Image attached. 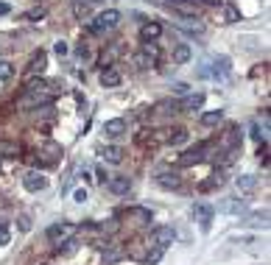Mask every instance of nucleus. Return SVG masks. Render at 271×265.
Wrapping results in <instances>:
<instances>
[{"mask_svg":"<svg viewBox=\"0 0 271 265\" xmlns=\"http://www.w3.org/2000/svg\"><path fill=\"white\" fill-rule=\"evenodd\" d=\"M53 98L48 95L45 90H25V95L17 101L20 109H39V106H50Z\"/></svg>","mask_w":271,"mask_h":265,"instance_id":"nucleus-1","label":"nucleus"},{"mask_svg":"<svg viewBox=\"0 0 271 265\" xmlns=\"http://www.w3.org/2000/svg\"><path fill=\"white\" fill-rule=\"evenodd\" d=\"M118 23H121V12H118V9H106V12H101L95 17V25H90V31L92 34L112 31V28H118Z\"/></svg>","mask_w":271,"mask_h":265,"instance_id":"nucleus-2","label":"nucleus"},{"mask_svg":"<svg viewBox=\"0 0 271 265\" xmlns=\"http://www.w3.org/2000/svg\"><path fill=\"white\" fill-rule=\"evenodd\" d=\"M159 59V48L154 42H143V48H140V53H134V64L140 67V70H148V67H154Z\"/></svg>","mask_w":271,"mask_h":265,"instance_id":"nucleus-3","label":"nucleus"},{"mask_svg":"<svg viewBox=\"0 0 271 265\" xmlns=\"http://www.w3.org/2000/svg\"><path fill=\"white\" fill-rule=\"evenodd\" d=\"M229 67H232V61H229L227 56H218V59H212V64L201 67V76H204V79H227Z\"/></svg>","mask_w":271,"mask_h":265,"instance_id":"nucleus-4","label":"nucleus"},{"mask_svg":"<svg viewBox=\"0 0 271 265\" xmlns=\"http://www.w3.org/2000/svg\"><path fill=\"white\" fill-rule=\"evenodd\" d=\"M212 215H215V207L212 204H196L193 207V218H196V223L201 226V232H210Z\"/></svg>","mask_w":271,"mask_h":265,"instance_id":"nucleus-5","label":"nucleus"},{"mask_svg":"<svg viewBox=\"0 0 271 265\" xmlns=\"http://www.w3.org/2000/svg\"><path fill=\"white\" fill-rule=\"evenodd\" d=\"M151 240H154V246L168 248V246H174V240H176V229L174 226H157V229L151 232Z\"/></svg>","mask_w":271,"mask_h":265,"instance_id":"nucleus-6","label":"nucleus"},{"mask_svg":"<svg viewBox=\"0 0 271 265\" xmlns=\"http://www.w3.org/2000/svg\"><path fill=\"white\" fill-rule=\"evenodd\" d=\"M73 232H76V226H73V223H67V221H62V223H53V226L48 229V240H50V243L70 240V237H73Z\"/></svg>","mask_w":271,"mask_h":265,"instance_id":"nucleus-7","label":"nucleus"},{"mask_svg":"<svg viewBox=\"0 0 271 265\" xmlns=\"http://www.w3.org/2000/svg\"><path fill=\"white\" fill-rule=\"evenodd\" d=\"M204 98H207L204 92H187V95L176 103V109H179V112H199V109L204 106Z\"/></svg>","mask_w":271,"mask_h":265,"instance_id":"nucleus-8","label":"nucleus"},{"mask_svg":"<svg viewBox=\"0 0 271 265\" xmlns=\"http://www.w3.org/2000/svg\"><path fill=\"white\" fill-rule=\"evenodd\" d=\"M23 187L28 190V193H42V190H48V179H45V173H36V170H31V173H25Z\"/></svg>","mask_w":271,"mask_h":265,"instance_id":"nucleus-9","label":"nucleus"},{"mask_svg":"<svg viewBox=\"0 0 271 265\" xmlns=\"http://www.w3.org/2000/svg\"><path fill=\"white\" fill-rule=\"evenodd\" d=\"M157 184L162 187V190H179L182 179H179L176 170H159V173H157Z\"/></svg>","mask_w":271,"mask_h":265,"instance_id":"nucleus-10","label":"nucleus"},{"mask_svg":"<svg viewBox=\"0 0 271 265\" xmlns=\"http://www.w3.org/2000/svg\"><path fill=\"white\" fill-rule=\"evenodd\" d=\"M215 210L221 212V215H241V212L246 210V204H243L241 198H235V195H229V198H224Z\"/></svg>","mask_w":271,"mask_h":265,"instance_id":"nucleus-11","label":"nucleus"},{"mask_svg":"<svg viewBox=\"0 0 271 265\" xmlns=\"http://www.w3.org/2000/svg\"><path fill=\"white\" fill-rule=\"evenodd\" d=\"M106 187H109V193H115V195H126L132 190V179L129 176H112L106 181Z\"/></svg>","mask_w":271,"mask_h":265,"instance_id":"nucleus-12","label":"nucleus"},{"mask_svg":"<svg viewBox=\"0 0 271 265\" xmlns=\"http://www.w3.org/2000/svg\"><path fill=\"white\" fill-rule=\"evenodd\" d=\"M204 151H207V145H199V148H190V151H185V154H182V159H179V165H182V168H190V165H199L201 159H204Z\"/></svg>","mask_w":271,"mask_h":265,"instance_id":"nucleus-13","label":"nucleus"},{"mask_svg":"<svg viewBox=\"0 0 271 265\" xmlns=\"http://www.w3.org/2000/svg\"><path fill=\"white\" fill-rule=\"evenodd\" d=\"M45 67H48V56L39 50V53H34V56H31V61H28V79H34V76H42Z\"/></svg>","mask_w":271,"mask_h":265,"instance_id":"nucleus-14","label":"nucleus"},{"mask_svg":"<svg viewBox=\"0 0 271 265\" xmlns=\"http://www.w3.org/2000/svg\"><path fill=\"white\" fill-rule=\"evenodd\" d=\"M174 12L179 14V17H199V3H196V0H176Z\"/></svg>","mask_w":271,"mask_h":265,"instance_id":"nucleus-15","label":"nucleus"},{"mask_svg":"<svg viewBox=\"0 0 271 265\" xmlns=\"http://www.w3.org/2000/svg\"><path fill=\"white\" fill-rule=\"evenodd\" d=\"M243 226H252V229H260V226H268V210H257V212H252V215H246L243 218Z\"/></svg>","mask_w":271,"mask_h":265,"instance_id":"nucleus-16","label":"nucleus"},{"mask_svg":"<svg viewBox=\"0 0 271 265\" xmlns=\"http://www.w3.org/2000/svg\"><path fill=\"white\" fill-rule=\"evenodd\" d=\"M98 154H101V159H103V162H109V165H118L123 159V148H118V145H103Z\"/></svg>","mask_w":271,"mask_h":265,"instance_id":"nucleus-17","label":"nucleus"},{"mask_svg":"<svg viewBox=\"0 0 271 265\" xmlns=\"http://www.w3.org/2000/svg\"><path fill=\"white\" fill-rule=\"evenodd\" d=\"M103 134H106V137H121V134H126V120H123V117L106 120L103 123Z\"/></svg>","mask_w":271,"mask_h":265,"instance_id":"nucleus-18","label":"nucleus"},{"mask_svg":"<svg viewBox=\"0 0 271 265\" xmlns=\"http://www.w3.org/2000/svg\"><path fill=\"white\" fill-rule=\"evenodd\" d=\"M159 34H162V25L159 23H145L140 28V39L143 42H154V39H159Z\"/></svg>","mask_w":271,"mask_h":265,"instance_id":"nucleus-19","label":"nucleus"},{"mask_svg":"<svg viewBox=\"0 0 271 265\" xmlns=\"http://www.w3.org/2000/svg\"><path fill=\"white\" fill-rule=\"evenodd\" d=\"M179 28H182V31H187V34H199V36L204 34V25L196 23V17H182Z\"/></svg>","mask_w":271,"mask_h":265,"instance_id":"nucleus-20","label":"nucleus"},{"mask_svg":"<svg viewBox=\"0 0 271 265\" xmlns=\"http://www.w3.org/2000/svg\"><path fill=\"white\" fill-rule=\"evenodd\" d=\"M238 190H243V193H252V190H257V176H252V173L238 176Z\"/></svg>","mask_w":271,"mask_h":265,"instance_id":"nucleus-21","label":"nucleus"},{"mask_svg":"<svg viewBox=\"0 0 271 265\" xmlns=\"http://www.w3.org/2000/svg\"><path fill=\"white\" fill-rule=\"evenodd\" d=\"M190 56H193L190 45H176V48H174V61H176V64H187Z\"/></svg>","mask_w":271,"mask_h":265,"instance_id":"nucleus-22","label":"nucleus"},{"mask_svg":"<svg viewBox=\"0 0 271 265\" xmlns=\"http://www.w3.org/2000/svg\"><path fill=\"white\" fill-rule=\"evenodd\" d=\"M121 81H123V79H121V73H118V70H112V67L101 73V84H103V87H118Z\"/></svg>","mask_w":271,"mask_h":265,"instance_id":"nucleus-23","label":"nucleus"},{"mask_svg":"<svg viewBox=\"0 0 271 265\" xmlns=\"http://www.w3.org/2000/svg\"><path fill=\"white\" fill-rule=\"evenodd\" d=\"M0 157H9V159L20 157V145L9 143V140H0Z\"/></svg>","mask_w":271,"mask_h":265,"instance_id":"nucleus-24","label":"nucleus"},{"mask_svg":"<svg viewBox=\"0 0 271 265\" xmlns=\"http://www.w3.org/2000/svg\"><path fill=\"white\" fill-rule=\"evenodd\" d=\"M224 9V20L227 23H241V12H238V6H232V3H221Z\"/></svg>","mask_w":271,"mask_h":265,"instance_id":"nucleus-25","label":"nucleus"},{"mask_svg":"<svg viewBox=\"0 0 271 265\" xmlns=\"http://www.w3.org/2000/svg\"><path fill=\"white\" fill-rule=\"evenodd\" d=\"M224 120V112H204V115H201V123H204V126H218V123Z\"/></svg>","mask_w":271,"mask_h":265,"instance_id":"nucleus-26","label":"nucleus"},{"mask_svg":"<svg viewBox=\"0 0 271 265\" xmlns=\"http://www.w3.org/2000/svg\"><path fill=\"white\" fill-rule=\"evenodd\" d=\"M73 14H76V20H81V23H84V20L90 17V6H87V3H81V0H76V3H73Z\"/></svg>","mask_w":271,"mask_h":265,"instance_id":"nucleus-27","label":"nucleus"},{"mask_svg":"<svg viewBox=\"0 0 271 265\" xmlns=\"http://www.w3.org/2000/svg\"><path fill=\"white\" fill-rule=\"evenodd\" d=\"M132 218H137V221H143V223H151V210H143V207H134L132 210Z\"/></svg>","mask_w":271,"mask_h":265,"instance_id":"nucleus-28","label":"nucleus"},{"mask_svg":"<svg viewBox=\"0 0 271 265\" xmlns=\"http://www.w3.org/2000/svg\"><path fill=\"white\" fill-rule=\"evenodd\" d=\"M45 14H48V9H45V6H34V9L25 12V20H42Z\"/></svg>","mask_w":271,"mask_h":265,"instance_id":"nucleus-29","label":"nucleus"},{"mask_svg":"<svg viewBox=\"0 0 271 265\" xmlns=\"http://www.w3.org/2000/svg\"><path fill=\"white\" fill-rule=\"evenodd\" d=\"M185 140H187V131H185V128H176V131H171L168 143H171V145H182Z\"/></svg>","mask_w":271,"mask_h":265,"instance_id":"nucleus-30","label":"nucleus"},{"mask_svg":"<svg viewBox=\"0 0 271 265\" xmlns=\"http://www.w3.org/2000/svg\"><path fill=\"white\" fill-rule=\"evenodd\" d=\"M12 76H14V67H12V61L0 59V79H12Z\"/></svg>","mask_w":271,"mask_h":265,"instance_id":"nucleus-31","label":"nucleus"},{"mask_svg":"<svg viewBox=\"0 0 271 265\" xmlns=\"http://www.w3.org/2000/svg\"><path fill=\"white\" fill-rule=\"evenodd\" d=\"M221 184H224L221 173H215V176H210V181H204V184H201V190H212V187H221Z\"/></svg>","mask_w":271,"mask_h":265,"instance_id":"nucleus-32","label":"nucleus"},{"mask_svg":"<svg viewBox=\"0 0 271 265\" xmlns=\"http://www.w3.org/2000/svg\"><path fill=\"white\" fill-rule=\"evenodd\" d=\"M53 53L59 56V59H62V56H67V53H70V48H67V42H65V39H59V42L53 45Z\"/></svg>","mask_w":271,"mask_h":265,"instance_id":"nucleus-33","label":"nucleus"},{"mask_svg":"<svg viewBox=\"0 0 271 265\" xmlns=\"http://www.w3.org/2000/svg\"><path fill=\"white\" fill-rule=\"evenodd\" d=\"M17 226H20V232H31V218L28 215H20L17 218Z\"/></svg>","mask_w":271,"mask_h":265,"instance_id":"nucleus-34","label":"nucleus"},{"mask_svg":"<svg viewBox=\"0 0 271 265\" xmlns=\"http://www.w3.org/2000/svg\"><path fill=\"white\" fill-rule=\"evenodd\" d=\"M162 251H165V248H159V246H157V251L145 257V265H154V262H159V257H162Z\"/></svg>","mask_w":271,"mask_h":265,"instance_id":"nucleus-35","label":"nucleus"},{"mask_svg":"<svg viewBox=\"0 0 271 265\" xmlns=\"http://www.w3.org/2000/svg\"><path fill=\"white\" fill-rule=\"evenodd\" d=\"M118 257H121V248H115V251L103 254V262H106V265H112V262H115V259H118Z\"/></svg>","mask_w":271,"mask_h":265,"instance_id":"nucleus-36","label":"nucleus"},{"mask_svg":"<svg viewBox=\"0 0 271 265\" xmlns=\"http://www.w3.org/2000/svg\"><path fill=\"white\" fill-rule=\"evenodd\" d=\"M6 243H9V226L0 223V246H6Z\"/></svg>","mask_w":271,"mask_h":265,"instance_id":"nucleus-37","label":"nucleus"},{"mask_svg":"<svg viewBox=\"0 0 271 265\" xmlns=\"http://www.w3.org/2000/svg\"><path fill=\"white\" fill-rule=\"evenodd\" d=\"M76 251V243L73 240H65V248H59V254H73Z\"/></svg>","mask_w":271,"mask_h":265,"instance_id":"nucleus-38","label":"nucleus"},{"mask_svg":"<svg viewBox=\"0 0 271 265\" xmlns=\"http://www.w3.org/2000/svg\"><path fill=\"white\" fill-rule=\"evenodd\" d=\"M73 198L79 201V204H84V201H87V190H76V193H73Z\"/></svg>","mask_w":271,"mask_h":265,"instance_id":"nucleus-39","label":"nucleus"},{"mask_svg":"<svg viewBox=\"0 0 271 265\" xmlns=\"http://www.w3.org/2000/svg\"><path fill=\"white\" fill-rule=\"evenodd\" d=\"M187 90H190L187 84H174V92H179V95H187Z\"/></svg>","mask_w":271,"mask_h":265,"instance_id":"nucleus-40","label":"nucleus"},{"mask_svg":"<svg viewBox=\"0 0 271 265\" xmlns=\"http://www.w3.org/2000/svg\"><path fill=\"white\" fill-rule=\"evenodd\" d=\"M0 14H9V6H6V3H0Z\"/></svg>","mask_w":271,"mask_h":265,"instance_id":"nucleus-41","label":"nucleus"}]
</instances>
